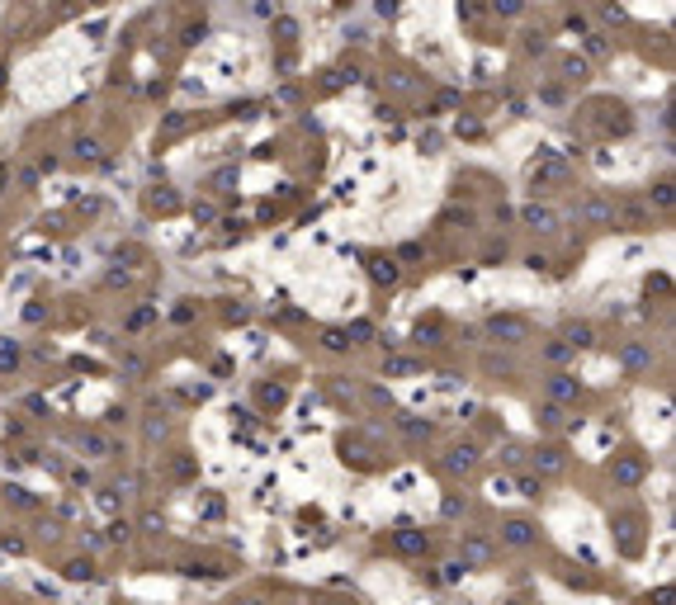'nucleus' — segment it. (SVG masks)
<instances>
[{
	"label": "nucleus",
	"mask_w": 676,
	"mask_h": 605,
	"mask_svg": "<svg viewBox=\"0 0 676 605\" xmlns=\"http://www.w3.org/2000/svg\"><path fill=\"white\" fill-rule=\"evenodd\" d=\"M549 393H554L558 402H572V397H577V383H572L568 374H554V379H549Z\"/></svg>",
	"instance_id": "f257e3e1"
},
{
	"label": "nucleus",
	"mask_w": 676,
	"mask_h": 605,
	"mask_svg": "<svg viewBox=\"0 0 676 605\" xmlns=\"http://www.w3.org/2000/svg\"><path fill=\"white\" fill-rule=\"evenodd\" d=\"M530 540H534V530L525 525V520H511V525H506V544H516V549H525Z\"/></svg>",
	"instance_id": "f03ea898"
},
{
	"label": "nucleus",
	"mask_w": 676,
	"mask_h": 605,
	"mask_svg": "<svg viewBox=\"0 0 676 605\" xmlns=\"http://www.w3.org/2000/svg\"><path fill=\"white\" fill-rule=\"evenodd\" d=\"M398 549H402V553H421V549H426V535H411V530H402V535H398Z\"/></svg>",
	"instance_id": "7ed1b4c3"
},
{
	"label": "nucleus",
	"mask_w": 676,
	"mask_h": 605,
	"mask_svg": "<svg viewBox=\"0 0 676 605\" xmlns=\"http://www.w3.org/2000/svg\"><path fill=\"white\" fill-rule=\"evenodd\" d=\"M85 449H90L95 459H105V454H109V440H105V435H85Z\"/></svg>",
	"instance_id": "20e7f679"
},
{
	"label": "nucleus",
	"mask_w": 676,
	"mask_h": 605,
	"mask_svg": "<svg viewBox=\"0 0 676 605\" xmlns=\"http://www.w3.org/2000/svg\"><path fill=\"white\" fill-rule=\"evenodd\" d=\"M450 468H473V449H454V454H450Z\"/></svg>",
	"instance_id": "39448f33"
},
{
	"label": "nucleus",
	"mask_w": 676,
	"mask_h": 605,
	"mask_svg": "<svg viewBox=\"0 0 676 605\" xmlns=\"http://www.w3.org/2000/svg\"><path fill=\"white\" fill-rule=\"evenodd\" d=\"M492 331H497V336H525L520 322H492Z\"/></svg>",
	"instance_id": "423d86ee"
},
{
	"label": "nucleus",
	"mask_w": 676,
	"mask_h": 605,
	"mask_svg": "<svg viewBox=\"0 0 676 605\" xmlns=\"http://www.w3.org/2000/svg\"><path fill=\"white\" fill-rule=\"evenodd\" d=\"M464 553H468V558H473V563H482V558H487V544H477V540H468V544H464Z\"/></svg>",
	"instance_id": "0eeeda50"
},
{
	"label": "nucleus",
	"mask_w": 676,
	"mask_h": 605,
	"mask_svg": "<svg viewBox=\"0 0 676 605\" xmlns=\"http://www.w3.org/2000/svg\"><path fill=\"white\" fill-rule=\"evenodd\" d=\"M638 473H643L638 463H620V483H638Z\"/></svg>",
	"instance_id": "6e6552de"
},
{
	"label": "nucleus",
	"mask_w": 676,
	"mask_h": 605,
	"mask_svg": "<svg viewBox=\"0 0 676 605\" xmlns=\"http://www.w3.org/2000/svg\"><path fill=\"white\" fill-rule=\"evenodd\" d=\"M525 218H530L534 227H549V223H554V213H544V209H530V213H525Z\"/></svg>",
	"instance_id": "1a4fd4ad"
},
{
	"label": "nucleus",
	"mask_w": 676,
	"mask_h": 605,
	"mask_svg": "<svg viewBox=\"0 0 676 605\" xmlns=\"http://www.w3.org/2000/svg\"><path fill=\"white\" fill-rule=\"evenodd\" d=\"M568 336H572V345H591V327H572Z\"/></svg>",
	"instance_id": "9d476101"
},
{
	"label": "nucleus",
	"mask_w": 676,
	"mask_h": 605,
	"mask_svg": "<svg viewBox=\"0 0 676 605\" xmlns=\"http://www.w3.org/2000/svg\"><path fill=\"white\" fill-rule=\"evenodd\" d=\"M374 279H388V284H393V279H398V270H393V265H384V261H379V265H374Z\"/></svg>",
	"instance_id": "9b49d317"
},
{
	"label": "nucleus",
	"mask_w": 676,
	"mask_h": 605,
	"mask_svg": "<svg viewBox=\"0 0 676 605\" xmlns=\"http://www.w3.org/2000/svg\"><path fill=\"white\" fill-rule=\"evenodd\" d=\"M246 605H265V601H246Z\"/></svg>",
	"instance_id": "f8f14e48"
},
{
	"label": "nucleus",
	"mask_w": 676,
	"mask_h": 605,
	"mask_svg": "<svg viewBox=\"0 0 676 605\" xmlns=\"http://www.w3.org/2000/svg\"><path fill=\"white\" fill-rule=\"evenodd\" d=\"M0 80H5V71H0Z\"/></svg>",
	"instance_id": "ddd939ff"
},
{
	"label": "nucleus",
	"mask_w": 676,
	"mask_h": 605,
	"mask_svg": "<svg viewBox=\"0 0 676 605\" xmlns=\"http://www.w3.org/2000/svg\"><path fill=\"white\" fill-rule=\"evenodd\" d=\"M511 605H516V601H511Z\"/></svg>",
	"instance_id": "4468645a"
}]
</instances>
